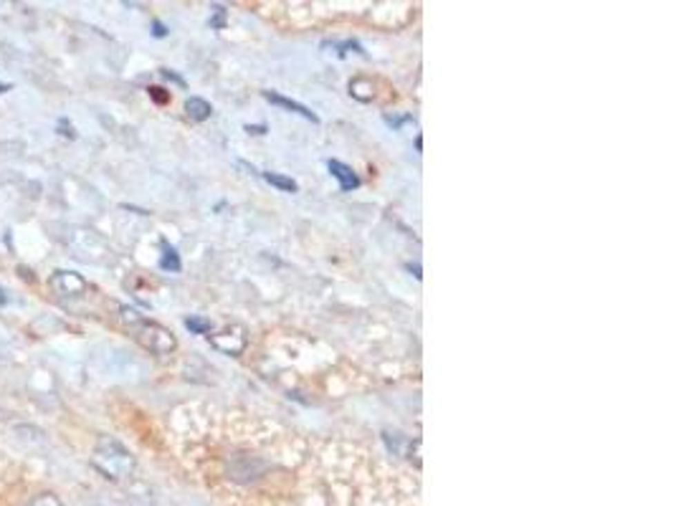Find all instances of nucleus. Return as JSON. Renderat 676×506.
<instances>
[{"label":"nucleus","instance_id":"f257e3e1","mask_svg":"<svg viewBox=\"0 0 676 506\" xmlns=\"http://www.w3.org/2000/svg\"><path fill=\"white\" fill-rule=\"evenodd\" d=\"M119 314H122V322H124L127 329L132 332V337H135L144 349H150L152 355H170V352H175L177 342H175V337L167 332L165 327L155 324V322L144 319L142 314H137L135 309H127V306H122Z\"/></svg>","mask_w":676,"mask_h":506},{"label":"nucleus","instance_id":"f03ea898","mask_svg":"<svg viewBox=\"0 0 676 506\" xmlns=\"http://www.w3.org/2000/svg\"><path fill=\"white\" fill-rule=\"evenodd\" d=\"M91 463H94V469L102 471L112 481H122V478L132 476V471H135V456L129 454L119 440L109 438V436H102L97 440L94 454H91Z\"/></svg>","mask_w":676,"mask_h":506},{"label":"nucleus","instance_id":"7ed1b4c3","mask_svg":"<svg viewBox=\"0 0 676 506\" xmlns=\"http://www.w3.org/2000/svg\"><path fill=\"white\" fill-rule=\"evenodd\" d=\"M48 289H51L56 296H64V299H71V296H81L86 291V281L74 271H53L51 279H48Z\"/></svg>","mask_w":676,"mask_h":506},{"label":"nucleus","instance_id":"20e7f679","mask_svg":"<svg viewBox=\"0 0 676 506\" xmlns=\"http://www.w3.org/2000/svg\"><path fill=\"white\" fill-rule=\"evenodd\" d=\"M211 344L215 349H220L223 355H241L243 347H246V337H243L241 329H228L223 334H213L211 337Z\"/></svg>","mask_w":676,"mask_h":506},{"label":"nucleus","instance_id":"39448f33","mask_svg":"<svg viewBox=\"0 0 676 506\" xmlns=\"http://www.w3.org/2000/svg\"><path fill=\"white\" fill-rule=\"evenodd\" d=\"M264 97L271 101V104H279V106H284V109H289V112H296V114H302L304 119H309V121H317V114L314 112H309L307 106L304 104H299V101H291V99H287V97H281V94H276V91H264Z\"/></svg>","mask_w":676,"mask_h":506},{"label":"nucleus","instance_id":"423d86ee","mask_svg":"<svg viewBox=\"0 0 676 506\" xmlns=\"http://www.w3.org/2000/svg\"><path fill=\"white\" fill-rule=\"evenodd\" d=\"M329 173L340 180V188L342 190H352V188H357L360 185V180H357V175L349 170L347 165H342V162H337V159H332L329 162Z\"/></svg>","mask_w":676,"mask_h":506},{"label":"nucleus","instance_id":"0eeeda50","mask_svg":"<svg viewBox=\"0 0 676 506\" xmlns=\"http://www.w3.org/2000/svg\"><path fill=\"white\" fill-rule=\"evenodd\" d=\"M185 112H188V117L190 119H195V121H205L208 117H211V104L205 101V99H200V97H190L188 101H185Z\"/></svg>","mask_w":676,"mask_h":506},{"label":"nucleus","instance_id":"6e6552de","mask_svg":"<svg viewBox=\"0 0 676 506\" xmlns=\"http://www.w3.org/2000/svg\"><path fill=\"white\" fill-rule=\"evenodd\" d=\"M160 266L165 271H180V258L175 253V249H170L167 243H162V258H160Z\"/></svg>","mask_w":676,"mask_h":506},{"label":"nucleus","instance_id":"1a4fd4ad","mask_svg":"<svg viewBox=\"0 0 676 506\" xmlns=\"http://www.w3.org/2000/svg\"><path fill=\"white\" fill-rule=\"evenodd\" d=\"M264 177H266V180H269V182H271L273 188L284 190V193H296V182L291 180V177H287V175H279V173H266Z\"/></svg>","mask_w":676,"mask_h":506},{"label":"nucleus","instance_id":"9d476101","mask_svg":"<svg viewBox=\"0 0 676 506\" xmlns=\"http://www.w3.org/2000/svg\"><path fill=\"white\" fill-rule=\"evenodd\" d=\"M26 506H64L61 499L56 494H41V496H33Z\"/></svg>","mask_w":676,"mask_h":506},{"label":"nucleus","instance_id":"9b49d317","mask_svg":"<svg viewBox=\"0 0 676 506\" xmlns=\"http://www.w3.org/2000/svg\"><path fill=\"white\" fill-rule=\"evenodd\" d=\"M185 327H188L190 332H195V334L211 332V322H205V319H197V317H190L188 322H185Z\"/></svg>","mask_w":676,"mask_h":506},{"label":"nucleus","instance_id":"f8f14e48","mask_svg":"<svg viewBox=\"0 0 676 506\" xmlns=\"http://www.w3.org/2000/svg\"><path fill=\"white\" fill-rule=\"evenodd\" d=\"M150 94H152V99L157 101V104H165L167 101V94H165V89H160V86H152L150 89Z\"/></svg>","mask_w":676,"mask_h":506},{"label":"nucleus","instance_id":"ddd939ff","mask_svg":"<svg viewBox=\"0 0 676 506\" xmlns=\"http://www.w3.org/2000/svg\"><path fill=\"white\" fill-rule=\"evenodd\" d=\"M152 28H155V36H165V33H167L165 26H162V23H157V21L152 23Z\"/></svg>","mask_w":676,"mask_h":506},{"label":"nucleus","instance_id":"4468645a","mask_svg":"<svg viewBox=\"0 0 676 506\" xmlns=\"http://www.w3.org/2000/svg\"><path fill=\"white\" fill-rule=\"evenodd\" d=\"M8 304V294H6V289L0 286V306H6Z\"/></svg>","mask_w":676,"mask_h":506},{"label":"nucleus","instance_id":"2eb2a0df","mask_svg":"<svg viewBox=\"0 0 676 506\" xmlns=\"http://www.w3.org/2000/svg\"><path fill=\"white\" fill-rule=\"evenodd\" d=\"M8 89H10V84H0V94H3V91H8Z\"/></svg>","mask_w":676,"mask_h":506}]
</instances>
